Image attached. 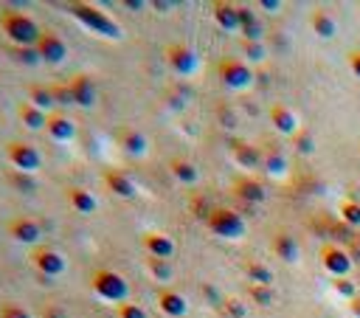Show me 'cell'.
Returning <instances> with one entry per match:
<instances>
[{"label": "cell", "mask_w": 360, "mask_h": 318, "mask_svg": "<svg viewBox=\"0 0 360 318\" xmlns=\"http://www.w3.org/2000/svg\"><path fill=\"white\" fill-rule=\"evenodd\" d=\"M68 14L82 25V28H87L90 34H96V37H102V40H124V28H122V23L118 20H113L107 12H102L99 6H93V3H68Z\"/></svg>", "instance_id": "cell-1"}, {"label": "cell", "mask_w": 360, "mask_h": 318, "mask_svg": "<svg viewBox=\"0 0 360 318\" xmlns=\"http://www.w3.org/2000/svg\"><path fill=\"white\" fill-rule=\"evenodd\" d=\"M0 32L6 34V40L12 45H25V48H32L40 43V34H43V28L28 17L23 12H12V9H3L0 12Z\"/></svg>", "instance_id": "cell-2"}, {"label": "cell", "mask_w": 360, "mask_h": 318, "mask_svg": "<svg viewBox=\"0 0 360 318\" xmlns=\"http://www.w3.org/2000/svg\"><path fill=\"white\" fill-rule=\"evenodd\" d=\"M90 291H93L102 302H110V304H127L130 299V282L118 273V271H110V268H99L90 273Z\"/></svg>", "instance_id": "cell-3"}, {"label": "cell", "mask_w": 360, "mask_h": 318, "mask_svg": "<svg viewBox=\"0 0 360 318\" xmlns=\"http://www.w3.org/2000/svg\"><path fill=\"white\" fill-rule=\"evenodd\" d=\"M205 228L212 231L214 237H220V240H243L245 234H248V223H245V217L239 214V212H234V209H228V206H212V212H208V217H205Z\"/></svg>", "instance_id": "cell-4"}, {"label": "cell", "mask_w": 360, "mask_h": 318, "mask_svg": "<svg viewBox=\"0 0 360 318\" xmlns=\"http://www.w3.org/2000/svg\"><path fill=\"white\" fill-rule=\"evenodd\" d=\"M217 76L225 88L231 91H245L254 84V71L245 60H236V56H228V60H220L217 65Z\"/></svg>", "instance_id": "cell-5"}, {"label": "cell", "mask_w": 360, "mask_h": 318, "mask_svg": "<svg viewBox=\"0 0 360 318\" xmlns=\"http://www.w3.org/2000/svg\"><path fill=\"white\" fill-rule=\"evenodd\" d=\"M164 56H166V63L169 68L177 73V76H194L197 68H200V56L192 45L186 43H169L164 48Z\"/></svg>", "instance_id": "cell-6"}, {"label": "cell", "mask_w": 360, "mask_h": 318, "mask_svg": "<svg viewBox=\"0 0 360 318\" xmlns=\"http://www.w3.org/2000/svg\"><path fill=\"white\" fill-rule=\"evenodd\" d=\"M318 259H321V268L333 279H346L352 273V262H355V259L349 256V251H344L335 242H324L321 251H318Z\"/></svg>", "instance_id": "cell-7"}, {"label": "cell", "mask_w": 360, "mask_h": 318, "mask_svg": "<svg viewBox=\"0 0 360 318\" xmlns=\"http://www.w3.org/2000/svg\"><path fill=\"white\" fill-rule=\"evenodd\" d=\"M28 259H32V265L37 268V273L43 279H56V276H63L68 271V259L56 248H48V245H37Z\"/></svg>", "instance_id": "cell-8"}, {"label": "cell", "mask_w": 360, "mask_h": 318, "mask_svg": "<svg viewBox=\"0 0 360 318\" xmlns=\"http://www.w3.org/2000/svg\"><path fill=\"white\" fill-rule=\"evenodd\" d=\"M6 158L17 172H25V175H34V172L43 166V155L37 147L25 141H9L6 144Z\"/></svg>", "instance_id": "cell-9"}, {"label": "cell", "mask_w": 360, "mask_h": 318, "mask_svg": "<svg viewBox=\"0 0 360 318\" xmlns=\"http://www.w3.org/2000/svg\"><path fill=\"white\" fill-rule=\"evenodd\" d=\"M37 51H40V60L45 65H63L68 60V43L59 37L56 32H51V28H43Z\"/></svg>", "instance_id": "cell-10"}, {"label": "cell", "mask_w": 360, "mask_h": 318, "mask_svg": "<svg viewBox=\"0 0 360 318\" xmlns=\"http://www.w3.org/2000/svg\"><path fill=\"white\" fill-rule=\"evenodd\" d=\"M6 234H9L14 242H20V245H37L40 237H43V228H40V223L32 220V217H14V220H9V225H6Z\"/></svg>", "instance_id": "cell-11"}, {"label": "cell", "mask_w": 360, "mask_h": 318, "mask_svg": "<svg viewBox=\"0 0 360 318\" xmlns=\"http://www.w3.org/2000/svg\"><path fill=\"white\" fill-rule=\"evenodd\" d=\"M68 88H71V93H74V104H76V107H85V110L96 107V102H99V91H96V82L90 79L87 73H76V76H71Z\"/></svg>", "instance_id": "cell-12"}, {"label": "cell", "mask_w": 360, "mask_h": 318, "mask_svg": "<svg viewBox=\"0 0 360 318\" xmlns=\"http://www.w3.org/2000/svg\"><path fill=\"white\" fill-rule=\"evenodd\" d=\"M115 144L122 147V152H127L130 158H144L149 152V141L141 130L135 127H122L115 133Z\"/></svg>", "instance_id": "cell-13"}, {"label": "cell", "mask_w": 360, "mask_h": 318, "mask_svg": "<svg viewBox=\"0 0 360 318\" xmlns=\"http://www.w3.org/2000/svg\"><path fill=\"white\" fill-rule=\"evenodd\" d=\"M45 133L56 144H71L76 138V122L71 119V115H65V113H51L48 124H45Z\"/></svg>", "instance_id": "cell-14"}, {"label": "cell", "mask_w": 360, "mask_h": 318, "mask_svg": "<svg viewBox=\"0 0 360 318\" xmlns=\"http://www.w3.org/2000/svg\"><path fill=\"white\" fill-rule=\"evenodd\" d=\"M231 158L239 169H259L262 161H265V152L259 147H254V144L248 141H234L231 144Z\"/></svg>", "instance_id": "cell-15"}, {"label": "cell", "mask_w": 360, "mask_h": 318, "mask_svg": "<svg viewBox=\"0 0 360 318\" xmlns=\"http://www.w3.org/2000/svg\"><path fill=\"white\" fill-rule=\"evenodd\" d=\"M104 186L115 194V197H122V200H133L135 194H138V186H135V181L127 175V172H118V169H107L104 172Z\"/></svg>", "instance_id": "cell-16"}, {"label": "cell", "mask_w": 360, "mask_h": 318, "mask_svg": "<svg viewBox=\"0 0 360 318\" xmlns=\"http://www.w3.org/2000/svg\"><path fill=\"white\" fill-rule=\"evenodd\" d=\"M158 310L169 318H180L189 313V302L180 291H175V287H164V291H158Z\"/></svg>", "instance_id": "cell-17"}, {"label": "cell", "mask_w": 360, "mask_h": 318, "mask_svg": "<svg viewBox=\"0 0 360 318\" xmlns=\"http://www.w3.org/2000/svg\"><path fill=\"white\" fill-rule=\"evenodd\" d=\"M144 251L155 259H172L175 256V240L164 231H146L144 234Z\"/></svg>", "instance_id": "cell-18"}, {"label": "cell", "mask_w": 360, "mask_h": 318, "mask_svg": "<svg viewBox=\"0 0 360 318\" xmlns=\"http://www.w3.org/2000/svg\"><path fill=\"white\" fill-rule=\"evenodd\" d=\"M65 200H68V206H71L76 214H82V217L96 214V209H99V200L90 194L87 189H82V186H68V189H65Z\"/></svg>", "instance_id": "cell-19"}, {"label": "cell", "mask_w": 360, "mask_h": 318, "mask_svg": "<svg viewBox=\"0 0 360 318\" xmlns=\"http://www.w3.org/2000/svg\"><path fill=\"white\" fill-rule=\"evenodd\" d=\"M270 251H273L282 262L287 265H295L298 256H302V248H298V240L290 234V231H279V234L273 237V242H270Z\"/></svg>", "instance_id": "cell-20"}, {"label": "cell", "mask_w": 360, "mask_h": 318, "mask_svg": "<svg viewBox=\"0 0 360 318\" xmlns=\"http://www.w3.org/2000/svg\"><path fill=\"white\" fill-rule=\"evenodd\" d=\"M231 189H234V194H236L239 200H245V203H262V200L267 197L265 186H262L256 178H251V175L236 178V181L231 183Z\"/></svg>", "instance_id": "cell-21"}, {"label": "cell", "mask_w": 360, "mask_h": 318, "mask_svg": "<svg viewBox=\"0 0 360 318\" xmlns=\"http://www.w3.org/2000/svg\"><path fill=\"white\" fill-rule=\"evenodd\" d=\"M212 14L223 32H239V3L217 0V3H212Z\"/></svg>", "instance_id": "cell-22"}, {"label": "cell", "mask_w": 360, "mask_h": 318, "mask_svg": "<svg viewBox=\"0 0 360 318\" xmlns=\"http://www.w3.org/2000/svg\"><path fill=\"white\" fill-rule=\"evenodd\" d=\"M270 124L282 135H295L298 133V115L287 104H273L270 107Z\"/></svg>", "instance_id": "cell-23"}, {"label": "cell", "mask_w": 360, "mask_h": 318, "mask_svg": "<svg viewBox=\"0 0 360 318\" xmlns=\"http://www.w3.org/2000/svg\"><path fill=\"white\" fill-rule=\"evenodd\" d=\"M169 172H172V178L177 183H183V186H194L200 181V169L189 158H180V155H175L169 161Z\"/></svg>", "instance_id": "cell-24"}, {"label": "cell", "mask_w": 360, "mask_h": 318, "mask_svg": "<svg viewBox=\"0 0 360 318\" xmlns=\"http://www.w3.org/2000/svg\"><path fill=\"white\" fill-rule=\"evenodd\" d=\"M310 28H313V34H315V37H321V40L335 37V32H338L335 17L329 14L326 9H315V12L310 14Z\"/></svg>", "instance_id": "cell-25"}, {"label": "cell", "mask_w": 360, "mask_h": 318, "mask_svg": "<svg viewBox=\"0 0 360 318\" xmlns=\"http://www.w3.org/2000/svg\"><path fill=\"white\" fill-rule=\"evenodd\" d=\"M17 115H20V122L28 127V130H45V124H48V113H43V110H37L34 104H20V110H17Z\"/></svg>", "instance_id": "cell-26"}, {"label": "cell", "mask_w": 360, "mask_h": 318, "mask_svg": "<svg viewBox=\"0 0 360 318\" xmlns=\"http://www.w3.org/2000/svg\"><path fill=\"white\" fill-rule=\"evenodd\" d=\"M25 102L34 104V107L43 110V113H48V115H51V110L56 107L54 93H51V88H45V84H32V88H28V99H25Z\"/></svg>", "instance_id": "cell-27"}, {"label": "cell", "mask_w": 360, "mask_h": 318, "mask_svg": "<svg viewBox=\"0 0 360 318\" xmlns=\"http://www.w3.org/2000/svg\"><path fill=\"white\" fill-rule=\"evenodd\" d=\"M245 276L251 284H265V287H273V271H270L265 262H256V259H251V262H245Z\"/></svg>", "instance_id": "cell-28"}, {"label": "cell", "mask_w": 360, "mask_h": 318, "mask_svg": "<svg viewBox=\"0 0 360 318\" xmlns=\"http://www.w3.org/2000/svg\"><path fill=\"white\" fill-rule=\"evenodd\" d=\"M9 56H12L17 65H25V68H34V65L43 63L37 45H32V48H25V45H12V48H9Z\"/></svg>", "instance_id": "cell-29"}, {"label": "cell", "mask_w": 360, "mask_h": 318, "mask_svg": "<svg viewBox=\"0 0 360 318\" xmlns=\"http://www.w3.org/2000/svg\"><path fill=\"white\" fill-rule=\"evenodd\" d=\"M262 169L267 172V175L282 178L284 172H287V158H284L279 150H267V152H265V161H262Z\"/></svg>", "instance_id": "cell-30"}, {"label": "cell", "mask_w": 360, "mask_h": 318, "mask_svg": "<svg viewBox=\"0 0 360 318\" xmlns=\"http://www.w3.org/2000/svg\"><path fill=\"white\" fill-rule=\"evenodd\" d=\"M146 271L155 282H172V276H175V268L169 259H155V256L146 259Z\"/></svg>", "instance_id": "cell-31"}, {"label": "cell", "mask_w": 360, "mask_h": 318, "mask_svg": "<svg viewBox=\"0 0 360 318\" xmlns=\"http://www.w3.org/2000/svg\"><path fill=\"white\" fill-rule=\"evenodd\" d=\"M220 310H223L225 318H245L248 315V304L243 299H236V296H225L223 304H220Z\"/></svg>", "instance_id": "cell-32"}, {"label": "cell", "mask_w": 360, "mask_h": 318, "mask_svg": "<svg viewBox=\"0 0 360 318\" xmlns=\"http://www.w3.org/2000/svg\"><path fill=\"white\" fill-rule=\"evenodd\" d=\"M9 183H12L17 192H25V194H34V192H37L34 178H32V175H25V172H17V169L9 172Z\"/></svg>", "instance_id": "cell-33"}, {"label": "cell", "mask_w": 360, "mask_h": 318, "mask_svg": "<svg viewBox=\"0 0 360 318\" xmlns=\"http://www.w3.org/2000/svg\"><path fill=\"white\" fill-rule=\"evenodd\" d=\"M248 296H251V302H256L259 307H270V304L276 302L273 287H265V284H251V287H248Z\"/></svg>", "instance_id": "cell-34"}, {"label": "cell", "mask_w": 360, "mask_h": 318, "mask_svg": "<svg viewBox=\"0 0 360 318\" xmlns=\"http://www.w3.org/2000/svg\"><path fill=\"white\" fill-rule=\"evenodd\" d=\"M341 220L349 228H360V203L357 200H344L341 203Z\"/></svg>", "instance_id": "cell-35"}, {"label": "cell", "mask_w": 360, "mask_h": 318, "mask_svg": "<svg viewBox=\"0 0 360 318\" xmlns=\"http://www.w3.org/2000/svg\"><path fill=\"white\" fill-rule=\"evenodd\" d=\"M293 147L302 152V155H313V152H315V138H313V133H310V130H298V133L293 135Z\"/></svg>", "instance_id": "cell-36"}, {"label": "cell", "mask_w": 360, "mask_h": 318, "mask_svg": "<svg viewBox=\"0 0 360 318\" xmlns=\"http://www.w3.org/2000/svg\"><path fill=\"white\" fill-rule=\"evenodd\" d=\"M243 54H245V63L251 65V63H262V60H265L267 48H265L262 43H245V40H243Z\"/></svg>", "instance_id": "cell-37"}, {"label": "cell", "mask_w": 360, "mask_h": 318, "mask_svg": "<svg viewBox=\"0 0 360 318\" xmlns=\"http://www.w3.org/2000/svg\"><path fill=\"white\" fill-rule=\"evenodd\" d=\"M0 318H32V313L17 302H3L0 304Z\"/></svg>", "instance_id": "cell-38"}, {"label": "cell", "mask_w": 360, "mask_h": 318, "mask_svg": "<svg viewBox=\"0 0 360 318\" xmlns=\"http://www.w3.org/2000/svg\"><path fill=\"white\" fill-rule=\"evenodd\" d=\"M115 315H118V318H149L146 310H144L141 304H133V302L118 304V307H115Z\"/></svg>", "instance_id": "cell-39"}, {"label": "cell", "mask_w": 360, "mask_h": 318, "mask_svg": "<svg viewBox=\"0 0 360 318\" xmlns=\"http://www.w3.org/2000/svg\"><path fill=\"white\" fill-rule=\"evenodd\" d=\"M51 93H54V102L63 104V107H71L74 104V93L68 84H51Z\"/></svg>", "instance_id": "cell-40"}, {"label": "cell", "mask_w": 360, "mask_h": 318, "mask_svg": "<svg viewBox=\"0 0 360 318\" xmlns=\"http://www.w3.org/2000/svg\"><path fill=\"white\" fill-rule=\"evenodd\" d=\"M333 291H335L338 296H344L346 302L357 296V287H355V282H349V279H333Z\"/></svg>", "instance_id": "cell-41"}, {"label": "cell", "mask_w": 360, "mask_h": 318, "mask_svg": "<svg viewBox=\"0 0 360 318\" xmlns=\"http://www.w3.org/2000/svg\"><path fill=\"white\" fill-rule=\"evenodd\" d=\"M259 17H256V12L251 9V6H239V32L243 28H248V25H254Z\"/></svg>", "instance_id": "cell-42"}, {"label": "cell", "mask_w": 360, "mask_h": 318, "mask_svg": "<svg viewBox=\"0 0 360 318\" xmlns=\"http://www.w3.org/2000/svg\"><path fill=\"white\" fill-rule=\"evenodd\" d=\"M346 65H349L352 76L360 79V48H352V51L346 54Z\"/></svg>", "instance_id": "cell-43"}, {"label": "cell", "mask_w": 360, "mask_h": 318, "mask_svg": "<svg viewBox=\"0 0 360 318\" xmlns=\"http://www.w3.org/2000/svg\"><path fill=\"white\" fill-rule=\"evenodd\" d=\"M217 119L223 122V127H236V119H234V113L228 110V107H217Z\"/></svg>", "instance_id": "cell-44"}, {"label": "cell", "mask_w": 360, "mask_h": 318, "mask_svg": "<svg viewBox=\"0 0 360 318\" xmlns=\"http://www.w3.org/2000/svg\"><path fill=\"white\" fill-rule=\"evenodd\" d=\"M259 9L276 14V12H282V0H259Z\"/></svg>", "instance_id": "cell-45"}, {"label": "cell", "mask_w": 360, "mask_h": 318, "mask_svg": "<svg viewBox=\"0 0 360 318\" xmlns=\"http://www.w3.org/2000/svg\"><path fill=\"white\" fill-rule=\"evenodd\" d=\"M149 6H153L155 12H161V14H169V12L175 9V3H172V0H153V3H149Z\"/></svg>", "instance_id": "cell-46"}, {"label": "cell", "mask_w": 360, "mask_h": 318, "mask_svg": "<svg viewBox=\"0 0 360 318\" xmlns=\"http://www.w3.org/2000/svg\"><path fill=\"white\" fill-rule=\"evenodd\" d=\"M349 313H352L355 318H360V293H357L355 299H349Z\"/></svg>", "instance_id": "cell-47"}, {"label": "cell", "mask_w": 360, "mask_h": 318, "mask_svg": "<svg viewBox=\"0 0 360 318\" xmlns=\"http://www.w3.org/2000/svg\"><path fill=\"white\" fill-rule=\"evenodd\" d=\"M124 9H146V3H144V0H124Z\"/></svg>", "instance_id": "cell-48"}]
</instances>
